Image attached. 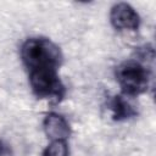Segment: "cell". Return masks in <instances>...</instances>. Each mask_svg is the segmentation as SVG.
<instances>
[{
    "label": "cell",
    "instance_id": "cell-5",
    "mask_svg": "<svg viewBox=\"0 0 156 156\" xmlns=\"http://www.w3.org/2000/svg\"><path fill=\"white\" fill-rule=\"evenodd\" d=\"M107 107L111 111L113 121H127L138 115V111L133 104L124 95H115L107 101Z\"/></svg>",
    "mask_w": 156,
    "mask_h": 156
},
{
    "label": "cell",
    "instance_id": "cell-4",
    "mask_svg": "<svg viewBox=\"0 0 156 156\" xmlns=\"http://www.w3.org/2000/svg\"><path fill=\"white\" fill-rule=\"evenodd\" d=\"M45 135L51 140H67L71 135V128L67 119L56 112H49L43 119Z\"/></svg>",
    "mask_w": 156,
    "mask_h": 156
},
{
    "label": "cell",
    "instance_id": "cell-3",
    "mask_svg": "<svg viewBox=\"0 0 156 156\" xmlns=\"http://www.w3.org/2000/svg\"><path fill=\"white\" fill-rule=\"evenodd\" d=\"M110 22L117 30H138L140 27L139 13L127 2H117L111 7Z\"/></svg>",
    "mask_w": 156,
    "mask_h": 156
},
{
    "label": "cell",
    "instance_id": "cell-1",
    "mask_svg": "<svg viewBox=\"0 0 156 156\" xmlns=\"http://www.w3.org/2000/svg\"><path fill=\"white\" fill-rule=\"evenodd\" d=\"M20 55L32 93L51 104L61 102L66 96V87L58 76L63 62L58 45L45 37H32L24 40Z\"/></svg>",
    "mask_w": 156,
    "mask_h": 156
},
{
    "label": "cell",
    "instance_id": "cell-7",
    "mask_svg": "<svg viewBox=\"0 0 156 156\" xmlns=\"http://www.w3.org/2000/svg\"><path fill=\"white\" fill-rule=\"evenodd\" d=\"M0 156H12L10 146L2 139H0Z\"/></svg>",
    "mask_w": 156,
    "mask_h": 156
},
{
    "label": "cell",
    "instance_id": "cell-2",
    "mask_svg": "<svg viewBox=\"0 0 156 156\" xmlns=\"http://www.w3.org/2000/svg\"><path fill=\"white\" fill-rule=\"evenodd\" d=\"M116 80L124 96H138L147 91L151 72L147 65L136 58L126 60L116 67Z\"/></svg>",
    "mask_w": 156,
    "mask_h": 156
},
{
    "label": "cell",
    "instance_id": "cell-6",
    "mask_svg": "<svg viewBox=\"0 0 156 156\" xmlns=\"http://www.w3.org/2000/svg\"><path fill=\"white\" fill-rule=\"evenodd\" d=\"M43 156H69L67 140H51L44 149Z\"/></svg>",
    "mask_w": 156,
    "mask_h": 156
}]
</instances>
